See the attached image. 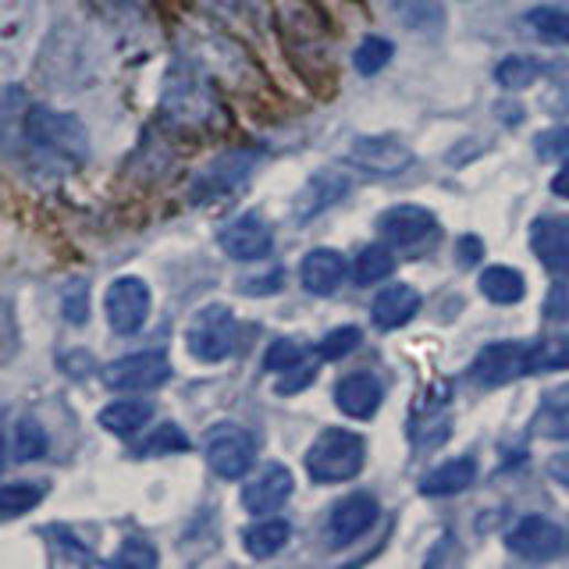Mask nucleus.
Masks as SVG:
<instances>
[{"mask_svg": "<svg viewBox=\"0 0 569 569\" xmlns=\"http://www.w3.org/2000/svg\"><path fill=\"white\" fill-rule=\"evenodd\" d=\"M367 463V441L345 427H328L307 452V473L318 484L353 481Z\"/></svg>", "mask_w": 569, "mask_h": 569, "instance_id": "1", "label": "nucleus"}, {"mask_svg": "<svg viewBox=\"0 0 569 569\" xmlns=\"http://www.w3.org/2000/svg\"><path fill=\"white\" fill-rule=\"evenodd\" d=\"M25 136L40 150L61 157V161L83 164L89 157V136L83 129V121L75 115H65V110H51V107L25 110Z\"/></svg>", "mask_w": 569, "mask_h": 569, "instance_id": "2", "label": "nucleus"}, {"mask_svg": "<svg viewBox=\"0 0 569 569\" xmlns=\"http://www.w3.org/2000/svg\"><path fill=\"white\" fill-rule=\"evenodd\" d=\"M207 463L217 477L239 481L257 463V438L239 423H217L207 438Z\"/></svg>", "mask_w": 569, "mask_h": 569, "instance_id": "3", "label": "nucleus"}, {"mask_svg": "<svg viewBox=\"0 0 569 569\" xmlns=\"http://www.w3.org/2000/svg\"><path fill=\"white\" fill-rule=\"evenodd\" d=\"M189 353L203 363H221L235 350V318L228 307H203L185 331Z\"/></svg>", "mask_w": 569, "mask_h": 569, "instance_id": "4", "label": "nucleus"}, {"mask_svg": "<svg viewBox=\"0 0 569 569\" xmlns=\"http://www.w3.org/2000/svg\"><path fill=\"white\" fill-rule=\"evenodd\" d=\"M253 164H257V153L253 150H232V153H221L217 161H211L207 168L200 171L196 182H193V196L196 203H211L235 193L246 179Z\"/></svg>", "mask_w": 569, "mask_h": 569, "instance_id": "5", "label": "nucleus"}, {"mask_svg": "<svg viewBox=\"0 0 569 569\" xmlns=\"http://www.w3.org/2000/svg\"><path fill=\"white\" fill-rule=\"evenodd\" d=\"M168 377H171V359L164 353L121 356L104 371L107 388H118V391H150V388H161Z\"/></svg>", "mask_w": 569, "mask_h": 569, "instance_id": "6", "label": "nucleus"}, {"mask_svg": "<svg viewBox=\"0 0 569 569\" xmlns=\"http://www.w3.org/2000/svg\"><path fill=\"white\" fill-rule=\"evenodd\" d=\"M150 318V289L139 278H118L107 289V321L118 335H136Z\"/></svg>", "mask_w": 569, "mask_h": 569, "instance_id": "7", "label": "nucleus"}, {"mask_svg": "<svg viewBox=\"0 0 569 569\" xmlns=\"http://www.w3.org/2000/svg\"><path fill=\"white\" fill-rule=\"evenodd\" d=\"M524 374H527V345H519V342H492V345H484L470 363V377L487 388L505 385Z\"/></svg>", "mask_w": 569, "mask_h": 569, "instance_id": "8", "label": "nucleus"}, {"mask_svg": "<svg viewBox=\"0 0 569 569\" xmlns=\"http://www.w3.org/2000/svg\"><path fill=\"white\" fill-rule=\"evenodd\" d=\"M350 164L371 171V175H399L414 164V150L395 136H363L353 142Z\"/></svg>", "mask_w": 569, "mask_h": 569, "instance_id": "9", "label": "nucleus"}, {"mask_svg": "<svg viewBox=\"0 0 569 569\" xmlns=\"http://www.w3.org/2000/svg\"><path fill=\"white\" fill-rule=\"evenodd\" d=\"M505 545H509V551H516L519 559L541 562V559L559 556L566 548V534L545 516H519Z\"/></svg>", "mask_w": 569, "mask_h": 569, "instance_id": "10", "label": "nucleus"}, {"mask_svg": "<svg viewBox=\"0 0 569 569\" xmlns=\"http://www.w3.org/2000/svg\"><path fill=\"white\" fill-rule=\"evenodd\" d=\"M275 246V235L267 228V221L260 214H243L221 232V249L232 260H264Z\"/></svg>", "mask_w": 569, "mask_h": 569, "instance_id": "11", "label": "nucleus"}, {"mask_svg": "<svg viewBox=\"0 0 569 569\" xmlns=\"http://www.w3.org/2000/svg\"><path fill=\"white\" fill-rule=\"evenodd\" d=\"M377 232L382 239L391 246H417L427 235L434 232V214L427 207H414V203H402V207H388L382 217H377Z\"/></svg>", "mask_w": 569, "mask_h": 569, "instance_id": "12", "label": "nucleus"}, {"mask_svg": "<svg viewBox=\"0 0 569 569\" xmlns=\"http://www.w3.org/2000/svg\"><path fill=\"white\" fill-rule=\"evenodd\" d=\"M382 399H385V391H382V382H377L374 374H350V377H342V382L335 385V402L345 417H353V420H371L377 409H382Z\"/></svg>", "mask_w": 569, "mask_h": 569, "instance_id": "13", "label": "nucleus"}, {"mask_svg": "<svg viewBox=\"0 0 569 569\" xmlns=\"http://www.w3.org/2000/svg\"><path fill=\"white\" fill-rule=\"evenodd\" d=\"M374 519H377V498L356 492L335 505V513L328 519V534L331 541H342V545L356 541L359 534H367L374 527Z\"/></svg>", "mask_w": 569, "mask_h": 569, "instance_id": "14", "label": "nucleus"}, {"mask_svg": "<svg viewBox=\"0 0 569 569\" xmlns=\"http://www.w3.org/2000/svg\"><path fill=\"white\" fill-rule=\"evenodd\" d=\"M530 246L548 271H569V217H537L530 228Z\"/></svg>", "mask_w": 569, "mask_h": 569, "instance_id": "15", "label": "nucleus"}, {"mask_svg": "<svg viewBox=\"0 0 569 569\" xmlns=\"http://www.w3.org/2000/svg\"><path fill=\"white\" fill-rule=\"evenodd\" d=\"M292 498V473L284 466H267L257 481L243 487V505L249 513H275Z\"/></svg>", "mask_w": 569, "mask_h": 569, "instance_id": "16", "label": "nucleus"}, {"mask_svg": "<svg viewBox=\"0 0 569 569\" xmlns=\"http://www.w3.org/2000/svg\"><path fill=\"white\" fill-rule=\"evenodd\" d=\"M299 278H303V289L313 296H331L345 281V260L335 249H310L299 267Z\"/></svg>", "mask_w": 569, "mask_h": 569, "instance_id": "17", "label": "nucleus"}, {"mask_svg": "<svg viewBox=\"0 0 569 569\" xmlns=\"http://www.w3.org/2000/svg\"><path fill=\"white\" fill-rule=\"evenodd\" d=\"M350 193V179L339 175V171H321V175H313L303 193L296 196V217H318L324 214L328 207H335V203Z\"/></svg>", "mask_w": 569, "mask_h": 569, "instance_id": "18", "label": "nucleus"}, {"mask_svg": "<svg viewBox=\"0 0 569 569\" xmlns=\"http://www.w3.org/2000/svg\"><path fill=\"white\" fill-rule=\"evenodd\" d=\"M420 313V292L414 284H388V289L374 299V324L395 331L409 324Z\"/></svg>", "mask_w": 569, "mask_h": 569, "instance_id": "19", "label": "nucleus"}, {"mask_svg": "<svg viewBox=\"0 0 569 569\" xmlns=\"http://www.w3.org/2000/svg\"><path fill=\"white\" fill-rule=\"evenodd\" d=\"M473 481H477V460H473V455H460V460H449L427 473L420 481V492L427 498H449V495L466 492Z\"/></svg>", "mask_w": 569, "mask_h": 569, "instance_id": "20", "label": "nucleus"}, {"mask_svg": "<svg viewBox=\"0 0 569 569\" xmlns=\"http://www.w3.org/2000/svg\"><path fill=\"white\" fill-rule=\"evenodd\" d=\"M150 420H153V406L142 399H118L100 409V427L110 434H121V438L142 431Z\"/></svg>", "mask_w": 569, "mask_h": 569, "instance_id": "21", "label": "nucleus"}, {"mask_svg": "<svg viewBox=\"0 0 569 569\" xmlns=\"http://www.w3.org/2000/svg\"><path fill=\"white\" fill-rule=\"evenodd\" d=\"M534 431L551 441H569V385L545 395L534 414Z\"/></svg>", "mask_w": 569, "mask_h": 569, "instance_id": "22", "label": "nucleus"}, {"mask_svg": "<svg viewBox=\"0 0 569 569\" xmlns=\"http://www.w3.org/2000/svg\"><path fill=\"white\" fill-rule=\"evenodd\" d=\"M481 292L492 299V303L498 307H513L519 303V299L527 296V281L519 271H513V267H484L481 275Z\"/></svg>", "mask_w": 569, "mask_h": 569, "instance_id": "23", "label": "nucleus"}, {"mask_svg": "<svg viewBox=\"0 0 569 569\" xmlns=\"http://www.w3.org/2000/svg\"><path fill=\"white\" fill-rule=\"evenodd\" d=\"M289 537H292V527L284 524V519H264V524L249 527L243 534V541H246V551L253 559H271L284 545H289Z\"/></svg>", "mask_w": 569, "mask_h": 569, "instance_id": "24", "label": "nucleus"}, {"mask_svg": "<svg viewBox=\"0 0 569 569\" xmlns=\"http://www.w3.org/2000/svg\"><path fill=\"white\" fill-rule=\"evenodd\" d=\"M391 8L414 33H438L441 22H445V11H441L438 0H391Z\"/></svg>", "mask_w": 569, "mask_h": 569, "instance_id": "25", "label": "nucleus"}, {"mask_svg": "<svg viewBox=\"0 0 569 569\" xmlns=\"http://www.w3.org/2000/svg\"><path fill=\"white\" fill-rule=\"evenodd\" d=\"M43 495H46L43 481H11V484L0 487V513H4V519H14L29 509H36Z\"/></svg>", "mask_w": 569, "mask_h": 569, "instance_id": "26", "label": "nucleus"}, {"mask_svg": "<svg viewBox=\"0 0 569 569\" xmlns=\"http://www.w3.org/2000/svg\"><path fill=\"white\" fill-rule=\"evenodd\" d=\"M569 367V339H541L527 345V374H548Z\"/></svg>", "mask_w": 569, "mask_h": 569, "instance_id": "27", "label": "nucleus"}, {"mask_svg": "<svg viewBox=\"0 0 569 569\" xmlns=\"http://www.w3.org/2000/svg\"><path fill=\"white\" fill-rule=\"evenodd\" d=\"M46 452V431L36 420H19L11 431V463H33Z\"/></svg>", "mask_w": 569, "mask_h": 569, "instance_id": "28", "label": "nucleus"}, {"mask_svg": "<svg viewBox=\"0 0 569 569\" xmlns=\"http://www.w3.org/2000/svg\"><path fill=\"white\" fill-rule=\"evenodd\" d=\"M541 72H545L541 61H534L527 54H513L495 68V78H498L502 89H527V86L537 83V78H541Z\"/></svg>", "mask_w": 569, "mask_h": 569, "instance_id": "29", "label": "nucleus"}, {"mask_svg": "<svg viewBox=\"0 0 569 569\" xmlns=\"http://www.w3.org/2000/svg\"><path fill=\"white\" fill-rule=\"evenodd\" d=\"M391 271H395L391 249H385V246H367V249H359L356 267H353V275H356L359 284H377V281H385Z\"/></svg>", "mask_w": 569, "mask_h": 569, "instance_id": "30", "label": "nucleus"}, {"mask_svg": "<svg viewBox=\"0 0 569 569\" xmlns=\"http://www.w3.org/2000/svg\"><path fill=\"white\" fill-rule=\"evenodd\" d=\"M185 449H189V438H185L182 427L179 423H161L139 441L136 455H171V452H185Z\"/></svg>", "mask_w": 569, "mask_h": 569, "instance_id": "31", "label": "nucleus"}, {"mask_svg": "<svg viewBox=\"0 0 569 569\" xmlns=\"http://www.w3.org/2000/svg\"><path fill=\"white\" fill-rule=\"evenodd\" d=\"M527 22L537 29V36L569 46V11H559V8H534L527 14Z\"/></svg>", "mask_w": 569, "mask_h": 569, "instance_id": "32", "label": "nucleus"}, {"mask_svg": "<svg viewBox=\"0 0 569 569\" xmlns=\"http://www.w3.org/2000/svg\"><path fill=\"white\" fill-rule=\"evenodd\" d=\"M391 54H395V46L388 43V40H382V36H367L359 46H356V54H353V65H356V72L359 75H377L382 72L388 61H391Z\"/></svg>", "mask_w": 569, "mask_h": 569, "instance_id": "33", "label": "nucleus"}, {"mask_svg": "<svg viewBox=\"0 0 569 569\" xmlns=\"http://www.w3.org/2000/svg\"><path fill=\"white\" fill-rule=\"evenodd\" d=\"M303 363V350L292 342V339H278L267 345V353H264V371L267 374H284V371H292Z\"/></svg>", "mask_w": 569, "mask_h": 569, "instance_id": "34", "label": "nucleus"}, {"mask_svg": "<svg viewBox=\"0 0 569 569\" xmlns=\"http://www.w3.org/2000/svg\"><path fill=\"white\" fill-rule=\"evenodd\" d=\"M359 328H339V331H328L324 342H321V356L324 359H342L350 356L356 345H359Z\"/></svg>", "mask_w": 569, "mask_h": 569, "instance_id": "35", "label": "nucleus"}, {"mask_svg": "<svg viewBox=\"0 0 569 569\" xmlns=\"http://www.w3.org/2000/svg\"><path fill=\"white\" fill-rule=\"evenodd\" d=\"M545 318L548 321H569V271H559L551 281L548 299H545Z\"/></svg>", "mask_w": 569, "mask_h": 569, "instance_id": "36", "label": "nucleus"}, {"mask_svg": "<svg viewBox=\"0 0 569 569\" xmlns=\"http://www.w3.org/2000/svg\"><path fill=\"white\" fill-rule=\"evenodd\" d=\"M61 307H65V318L72 324H83L89 318V289L83 281H72L65 296H61Z\"/></svg>", "mask_w": 569, "mask_h": 569, "instance_id": "37", "label": "nucleus"}, {"mask_svg": "<svg viewBox=\"0 0 569 569\" xmlns=\"http://www.w3.org/2000/svg\"><path fill=\"white\" fill-rule=\"evenodd\" d=\"M534 150L541 161H559V157H569V129H548L534 139Z\"/></svg>", "mask_w": 569, "mask_h": 569, "instance_id": "38", "label": "nucleus"}, {"mask_svg": "<svg viewBox=\"0 0 569 569\" xmlns=\"http://www.w3.org/2000/svg\"><path fill=\"white\" fill-rule=\"evenodd\" d=\"M118 566H157V551L142 541H125Z\"/></svg>", "mask_w": 569, "mask_h": 569, "instance_id": "39", "label": "nucleus"}, {"mask_svg": "<svg viewBox=\"0 0 569 569\" xmlns=\"http://www.w3.org/2000/svg\"><path fill=\"white\" fill-rule=\"evenodd\" d=\"M281 281H284V271L275 267L267 278H243V292L246 296H275L281 289Z\"/></svg>", "mask_w": 569, "mask_h": 569, "instance_id": "40", "label": "nucleus"}, {"mask_svg": "<svg viewBox=\"0 0 569 569\" xmlns=\"http://www.w3.org/2000/svg\"><path fill=\"white\" fill-rule=\"evenodd\" d=\"M313 377H318V367H303V363H299V367H292V371H284V377L278 382V391L281 395H289V391H299V388H307Z\"/></svg>", "mask_w": 569, "mask_h": 569, "instance_id": "41", "label": "nucleus"}, {"mask_svg": "<svg viewBox=\"0 0 569 569\" xmlns=\"http://www.w3.org/2000/svg\"><path fill=\"white\" fill-rule=\"evenodd\" d=\"M455 257H460L463 267L481 264V257H484V243L477 239V235H463V239L455 243Z\"/></svg>", "mask_w": 569, "mask_h": 569, "instance_id": "42", "label": "nucleus"}, {"mask_svg": "<svg viewBox=\"0 0 569 569\" xmlns=\"http://www.w3.org/2000/svg\"><path fill=\"white\" fill-rule=\"evenodd\" d=\"M551 193L556 196H566L569 200V164H562V171L556 179H551Z\"/></svg>", "mask_w": 569, "mask_h": 569, "instance_id": "43", "label": "nucleus"}, {"mask_svg": "<svg viewBox=\"0 0 569 569\" xmlns=\"http://www.w3.org/2000/svg\"><path fill=\"white\" fill-rule=\"evenodd\" d=\"M551 473H556V477L569 487V455H562V460L551 463Z\"/></svg>", "mask_w": 569, "mask_h": 569, "instance_id": "44", "label": "nucleus"}]
</instances>
